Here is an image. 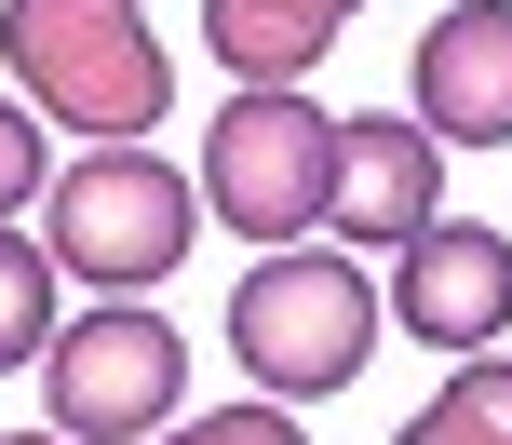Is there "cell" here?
<instances>
[{"label":"cell","instance_id":"30bf717a","mask_svg":"<svg viewBox=\"0 0 512 445\" xmlns=\"http://www.w3.org/2000/svg\"><path fill=\"white\" fill-rule=\"evenodd\" d=\"M391 445H512V351H472V365L445 378Z\"/></svg>","mask_w":512,"mask_h":445},{"label":"cell","instance_id":"9c48e42d","mask_svg":"<svg viewBox=\"0 0 512 445\" xmlns=\"http://www.w3.org/2000/svg\"><path fill=\"white\" fill-rule=\"evenodd\" d=\"M364 0H203V41L230 81H310L337 41H351Z\"/></svg>","mask_w":512,"mask_h":445},{"label":"cell","instance_id":"7a4b0ae2","mask_svg":"<svg viewBox=\"0 0 512 445\" xmlns=\"http://www.w3.org/2000/svg\"><path fill=\"white\" fill-rule=\"evenodd\" d=\"M378 324H391V297L364 284L351 257H324V243H283V257H256L230 284V351H243V378L270 405L351 392V378L378 365Z\"/></svg>","mask_w":512,"mask_h":445},{"label":"cell","instance_id":"8992f818","mask_svg":"<svg viewBox=\"0 0 512 445\" xmlns=\"http://www.w3.org/2000/svg\"><path fill=\"white\" fill-rule=\"evenodd\" d=\"M391 324L472 365V351L512 324V230H486V216L445 230V216H432V230L405 243V270H391Z\"/></svg>","mask_w":512,"mask_h":445},{"label":"cell","instance_id":"8fae6325","mask_svg":"<svg viewBox=\"0 0 512 445\" xmlns=\"http://www.w3.org/2000/svg\"><path fill=\"white\" fill-rule=\"evenodd\" d=\"M54 351V257L27 230H0V378Z\"/></svg>","mask_w":512,"mask_h":445},{"label":"cell","instance_id":"5b68a950","mask_svg":"<svg viewBox=\"0 0 512 445\" xmlns=\"http://www.w3.org/2000/svg\"><path fill=\"white\" fill-rule=\"evenodd\" d=\"M176 392H189V338L149 311V297H108V311L54 324V351H41V405H54L68 445H135V432H162Z\"/></svg>","mask_w":512,"mask_h":445},{"label":"cell","instance_id":"4fadbf2b","mask_svg":"<svg viewBox=\"0 0 512 445\" xmlns=\"http://www.w3.org/2000/svg\"><path fill=\"white\" fill-rule=\"evenodd\" d=\"M27 189H54V176H41V122H27L14 95H0V230L27 216Z\"/></svg>","mask_w":512,"mask_h":445},{"label":"cell","instance_id":"3957f363","mask_svg":"<svg viewBox=\"0 0 512 445\" xmlns=\"http://www.w3.org/2000/svg\"><path fill=\"white\" fill-rule=\"evenodd\" d=\"M337 122L351 108H310L297 81H230L203 135V203L230 216L243 243H297L337 216Z\"/></svg>","mask_w":512,"mask_h":445},{"label":"cell","instance_id":"277c9868","mask_svg":"<svg viewBox=\"0 0 512 445\" xmlns=\"http://www.w3.org/2000/svg\"><path fill=\"white\" fill-rule=\"evenodd\" d=\"M54 203V270H81L95 297H149L162 270L189 257V216H203V176H176L162 149H95L41 189Z\"/></svg>","mask_w":512,"mask_h":445},{"label":"cell","instance_id":"ba28073f","mask_svg":"<svg viewBox=\"0 0 512 445\" xmlns=\"http://www.w3.org/2000/svg\"><path fill=\"white\" fill-rule=\"evenodd\" d=\"M432 189H445V135L418 122H378V108H351V122H337V216L324 230H351V243H391V257H405L418 230H432Z\"/></svg>","mask_w":512,"mask_h":445},{"label":"cell","instance_id":"52a82bcc","mask_svg":"<svg viewBox=\"0 0 512 445\" xmlns=\"http://www.w3.org/2000/svg\"><path fill=\"white\" fill-rule=\"evenodd\" d=\"M418 122L459 135V149H512V0H445L418 27V68H405Z\"/></svg>","mask_w":512,"mask_h":445},{"label":"cell","instance_id":"5bb4252c","mask_svg":"<svg viewBox=\"0 0 512 445\" xmlns=\"http://www.w3.org/2000/svg\"><path fill=\"white\" fill-rule=\"evenodd\" d=\"M0 445H68V432H0Z\"/></svg>","mask_w":512,"mask_h":445},{"label":"cell","instance_id":"6da1fadb","mask_svg":"<svg viewBox=\"0 0 512 445\" xmlns=\"http://www.w3.org/2000/svg\"><path fill=\"white\" fill-rule=\"evenodd\" d=\"M0 54H14L27 108L81 122L95 149H149V122L176 108V54L135 0H0Z\"/></svg>","mask_w":512,"mask_h":445},{"label":"cell","instance_id":"7c38bea8","mask_svg":"<svg viewBox=\"0 0 512 445\" xmlns=\"http://www.w3.org/2000/svg\"><path fill=\"white\" fill-rule=\"evenodd\" d=\"M162 445H310L297 405H216V419H176Z\"/></svg>","mask_w":512,"mask_h":445}]
</instances>
